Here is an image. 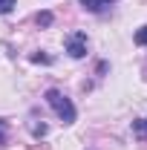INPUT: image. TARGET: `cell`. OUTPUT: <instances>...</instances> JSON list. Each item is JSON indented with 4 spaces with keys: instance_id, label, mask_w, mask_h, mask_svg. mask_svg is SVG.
Instances as JSON below:
<instances>
[{
    "instance_id": "cell-10",
    "label": "cell",
    "mask_w": 147,
    "mask_h": 150,
    "mask_svg": "<svg viewBox=\"0 0 147 150\" xmlns=\"http://www.w3.org/2000/svg\"><path fill=\"white\" fill-rule=\"evenodd\" d=\"M3 144H6V121L0 118V147H3Z\"/></svg>"
},
{
    "instance_id": "cell-4",
    "label": "cell",
    "mask_w": 147,
    "mask_h": 150,
    "mask_svg": "<svg viewBox=\"0 0 147 150\" xmlns=\"http://www.w3.org/2000/svg\"><path fill=\"white\" fill-rule=\"evenodd\" d=\"M133 133H136V136H141V139H147V118L133 121Z\"/></svg>"
},
{
    "instance_id": "cell-3",
    "label": "cell",
    "mask_w": 147,
    "mask_h": 150,
    "mask_svg": "<svg viewBox=\"0 0 147 150\" xmlns=\"http://www.w3.org/2000/svg\"><path fill=\"white\" fill-rule=\"evenodd\" d=\"M115 0H81V6L87 9V12H92V15H98V12H104V9H110Z\"/></svg>"
},
{
    "instance_id": "cell-8",
    "label": "cell",
    "mask_w": 147,
    "mask_h": 150,
    "mask_svg": "<svg viewBox=\"0 0 147 150\" xmlns=\"http://www.w3.org/2000/svg\"><path fill=\"white\" fill-rule=\"evenodd\" d=\"M32 61H35V64H52V58L43 55V52H35V55H32Z\"/></svg>"
},
{
    "instance_id": "cell-5",
    "label": "cell",
    "mask_w": 147,
    "mask_h": 150,
    "mask_svg": "<svg viewBox=\"0 0 147 150\" xmlns=\"http://www.w3.org/2000/svg\"><path fill=\"white\" fill-rule=\"evenodd\" d=\"M133 40H136V46H147V23L141 26V29H136Z\"/></svg>"
},
{
    "instance_id": "cell-7",
    "label": "cell",
    "mask_w": 147,
    "mask_h": 150,
    "mask_svg": "<svg viewBox=\"0 0 147 150\" xmlns=\"http://www.w3.org/2000/svg\"><path fill=\"white\" fill-rule=\"evenodd\" d=\"M18 6V0H0V15H12Z\"/></svg>"
},
{
    "instance_id": "cell-6",
    "label": "cell",
    "mask_w": 147,
    "mask_h": 150,
    "mask_svg": "<svg viewBox=\"0 0 147 150\" xmlns=\"http://www.w3.org/2000/svg\"><path fill=\"white\" fill-rule=\"evenodd\" d=\"M37 26H52V20H55V18H52V12H37Z\"/></svg>"
},
{
    "instance_id": "cell-1",
    "label": "cell",
    "mask_w": 147,
    "mask_h": 150,
    "mask_svg": "<svg viewBox=\"0 0 147 150\" xmlns=\"http://www.w3.org/2000/svg\"><path fill=\"white\" fill-rule=\"evenodd\" d=\"M46 104L58 112V118H61L64 124H72L75 121V104L61 93V90H46Z\"/></svg>"
},
{
    "instance_id": "cell-2",
    "label": "cell",
    "mask_w": 147,
    "mask_h": 150,
    "mask_svg": "<svg viewBox=\"0 0 147 150\" xmlns=\"http://www.w3.org/2000/svg\"><path fill=\"white\" fill-rule=\"evenodd\" d=\"M87 46H90L87 32H72V35L66 38V52H69V58H84L87 55Z\"/></svg>"
},
{
    "instance_id": "cell-9",
    "label": "cell",
    "mask_w": 147,
    "mask_h": 150,
    "mask_svg": "<svg viewBox=\"0 0 147 150\" xmlns=\"http://www.w3.org/2000/svg\"><path fill=\"white\" fill-rule=\"evenodd\" d=\"M46 130H49L46 124H32V133H35L37 139H40V136H46Z\"/></svg>"
}]
</instances>
